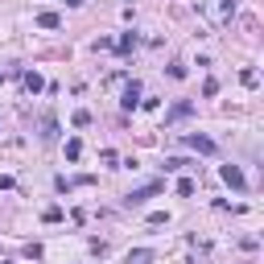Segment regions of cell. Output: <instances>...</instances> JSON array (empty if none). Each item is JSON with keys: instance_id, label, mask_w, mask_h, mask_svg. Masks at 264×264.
<instances>
[{"instance_id": "7a4b0ae2", "label": "cell", "mask_w": 264, "mask_h": 264, "mask_svg": "<svg viewBox=\"0 0 264 264\" xmlns=\"http://www.w3.org/2000/svg\"><path fill=\"white\" fill-rule=\"evenodd\" d=\"M223 182H227V186H236V190H244V174L236 170V165H223Z\"/></svg>"}, {"instance_id": "5b68a950", "label": "cell", "mask_w": 264, "mask_h": 264, "mask_svg": "<svg viewBox=\"0 0 264 264\" xmlns=\"http://www.w3.org/2000/svg\"><path fill=\"white\" fill-rule=\"evenodd\" d=\"M149 260H153V252H145V248H141V252H132V256H128V264H149Z\"/></svg>"}, {"instance_id": "9c48e42d", "label": "cell", "mask_w": 264, "mask_h": 264, "mask_svg": "<svg viewBox=\"0 0 264 264\" xmlns=\"http://www.w3.org/2000/svg\"><path fill=\"white\" fill-rule=\"evenodd\" d=\"M0 79H5V75H0Z\"/></svg>"}, {"instance_id": "52a82bcc", "label": "cell", "mask_w": 264, "mask_h": 264, "mask_svg": "<svg viewBox=\"0 0 264 264\" xmlns=\"http://www.w3.org/2000/svg\"><path fill=\"white\" fill-rule=\"evenodd\" d=\"M186 165H190V161H182V157H170V161H165V170L174 174V170H186Z\"/></svg>"}, {"instance_id": "277c9868", "label": "cell", "mask_w": 264, "mask_h": 264, "mask_svg": "<svg viewBox=\"0 0 264 264\" xmlns=\"http://www.w3.org/2000/svg\"><path fill=\"white\" fill-rule=\"evenodd\" d=\"M186 145L198 153H215V141H207V137H186Z\"/></svg>"}, {"instance_id": "6da1fadb", "label": "cell", "mask_w": 264, "mask_h": 264, "mask_svg": "<svg viewBox=\"0 0 264 264\" xmlns=\"http://www.w3.org/2000/svg\"><path fill=\"white\" fill-rule=\"evenodd\" d=\"M157 190H161V182H153V186H145V190H132V194H128V207H141L145 198H153Z\"/></svg>"}, {"instance_id": "8992f818", "label": "cell", "mask_w": 264, "mask_h": 264, "mask_svg": "<svg viewBox=\"0 0 264 264\" xmlns=\"http://www.w3.org/2000/svg\"><path fill=\"white\" fill-rule=\"evenodd\" d=\"M38 25H42V29H58V17H54V13H42Z\"/></svg>"}, {"instance_id": "ba28073f", "label": "cell", "mask_w": 264, "mask_h": 264, "mask_svg": "<svg viewBox=\"0 0 264 264\" xmlns=\"http://www.w3.org/2000/svg\"><path fill=\"white\" fill-rule=\"evenodd\" d=\"M182 116H190V104H178V108L170 112V120H182Z\"/></svg>"}, {"instance_id": "3957f363", "label": "cell", "mask_w": 264, "mask_h": 264, "mask_svg": "<svg viewBox=\"0 0 264 264\" xmlns=\"http://www.w3.org/2000/svg\"><path fill=\"white\" fill-rule=\"evenodd\" d=\"M137 104H141V87H137V83H128V87H124V108L132 112Z\"/></svg>"}]
</instances>
